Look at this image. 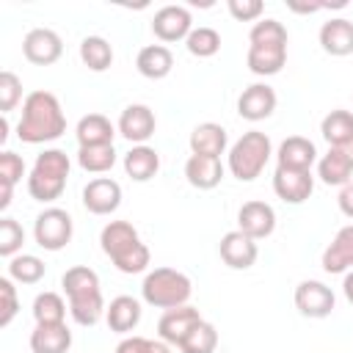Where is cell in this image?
Instances as JSON below:
<instances>
[{
	"label": "cell",
	"instance_id": "1",
	"mask_svg": "<svg viewBox=\"0 0 353 353\" xmlns=\"http://www.w3.org/2000/svg\"><path fill=\"white\" fill-rule=\"evenodd\" d=\"M66 132V116L52 91H30L22 102V119L17 121V138L22 143L58 141Z\"/></svg>",
	"mask_w": 353,
	"mask_h": 353
},
{
	"label": "cell",
	"instance_id": "2",
	"mask_svg": "<svg viewBox=\"0 0 353 353\" xmlns=\"http://www.w3.org/2000/svg\"><path fill=\"white\" fill-rule=\"evenodd\" d=\"M287 28L279 19H259L254 22L251 33H248V55L245 63L254 74L259 77H270L279 74L281 66L287 63Z\"/></svg>",
	"mask_w": 353,
	"mask_h": 353
},
{
	"label": "cell",
	"instance_id": "3",
	"mask_svg": "<svg viewBox=\"0 0 353 353\" xmlns=\"http://www.w3.org/2000/svg\"><path fill=\"white\" fill-rule=\"evenodd\" d=\"M61 287L69 298V314L77 325H97L105 314V298L99 287V276L88 265H74L61 276Z\"/></svg>",
	"mask_w": 353,
	"mask_h": 353
},
{
	"label": "cell",
	"instance_id": "4",
	"mask_svg": "<svg viewBox=\"0 0 353 353\" xmlns=\"http://www.w3.org/2000/svg\"><path fill=\"white\" fill-rule=\"evenodd\" d=\"M99 245L110 256V262L121 273H127V276L143 273L149 268L152 254H149L146 243L141 240L138 229L130 221H110V223H105L102 232H99Z\"/></svg>",
	"mask_w": 353,
	"mask_h": 353
},
{
	"label": "cell",
	"instance_id": "5",
	"mask_svg": "<svg viewBox=\"0 0 353 353\" xmlns=\"http://www.w3.org/2000/svg\"><path fill=\"white\" fill-rule=\"evenodd\" d=\"M69 154L61 152V149H44L30 174H28V193L30 199L41 201V204H50L55 199H61L63 188H66V179H69Z\"/></svg>",
	"mask_w": 353,
	"mask_h": 353
},
{
	"label": "cell",
	"instance_id": "6",
	"mask_svg": "<svg viewBox=\"0 0 353 353\" xmlns=\"http://www.w3.org/2000/svg\"><path fill=\"white\" fill-rule=\"evenodd\" d=\"M270 154H273L270 138H268L265 132H259V130H248V132H243V135L232 143L226 165H229V171H232L234 179H240V182H254V179L265 171Z\"/></svg>",
	"mask_w": 353,
	"mask_h": 353
},
{
	"label": "cell",
	"instance_id": "7",
	"mask_svg": "<svg viewBox=\"0 0 353 353\" xmlns=\"http://www.w3.org/2000/svg\"><path fill=\"white\" fill-rule=\"evenodd\" d=\"M193 284L190 279L176 268H154L146 273L141 284V295L154 309H176L190 301Z\"/></svg>",
	"mask_w": 353,
	"mask_h": 353
},
{
	"label": "cell",
	"instance_id": "8",
	"mask_svg": "<svg viewBox=\"0 0 353 353\" xmlns=\"http://www.w3.org/2000/svg\"><path fill=\"white\" fill-rule=\"evenodd\" d=\"M74 234V223H72V215L61 207H47L36 215L33 221V237H36V245H41L44 251H61L69 245Z\"/></svg>",
	"mask_w": 353,
	"mask_h": 353
},
{
	"label": "cell",
	"instance_id": "9",
	"mask_svg": "<svg viewBox=\"0 0 353 353\" xmlns=\"http://www.w3.org/2000/svg\"><path fill=\"white\" fill-rule=\"evenodd\" d=\"M334 306H336V298H334V290L328 284L306 279L295 287V309L303 317H312V320L328 317L334 312Z\"/></svg>",
	"mask_w": 353,
	"mask_h": 353
},
{
	"label": "cell",
	"instance_id": "10",
	"mask_svg": "<svg viewBox=\"0 0 353 353\" xmlns=\"http://www.w3.org/2000/svg\"><path fill=\"white\" fill-rule=\"evenodd\" d=\"M22 52L30 63L36 66H50L63 55V41L55 30L50 28H33L28 30V36L22 39Z\"/></svg>",
	"mask_w": 353,
	"mask_h": 353
},
{
	"label": "cell",
	"instance_id": "11",
	"mask_svg": "<svg viewBox=\"0 0 353 353\" xmlns=\"http://www.w3.org/2000/svg\"><path fill=\"white\" fill-rule=\"evenodd\" d=\"M237 229L243 234H248L251 240H265L276 229V210L268 201H259V199L245 201L237 210Z\"/></svg>",
	"mask_w": 353,
	"mask_h": 353
},
{
	"label": "cell",
	"instance_id": "12",
	"mask_svg": "<svg viewBox=\"0 0 353 353\" xmlns=\"http://www.w3.org/2000/svg\"><path fill=\"white\" fill-rule=\"evenodd\" d=\"M190 30H193V17L185 6H163L152 19V33L165 44L188 39Z\"/></svg>",
	"mask_w": 353,
	"mask_h": 353
},
{
	"label": "cell",
	"instance_id": "13",
	"mask_svg": "<svg viewBox=\"0 0 353 353\" xmlns=\"http://www.w3.org/2000/svg\"><path fill=\"white\" fill-rule=\"evenodd\" d=\"M121 204V185L110 176H97L83 188V207L91 215H110Z\"/></svg>",
	"mask_w": 353,
	"mask_h": 353
},
{
	"label": "cell",
	"instance_id": "14",
	"mask_svg": "<svg viewBox=\"0 0 353 353\" xmlns=\"http://www.w3.org/2000/svg\"><path fill=\"white\" fill-rule=\"evenodd\" d=\"M218 254L223 259V265H229L232 270H248L256 256H259V248H256V240H251L248 234H243L240 229H232L221 237L218 243Z\"/></svg>",
	"mask_w": 353,
	"mask_h": 353
},
{
	"label": "cell",
	"instance_id": "15",
	"mask_svg": "<svg viewBox=\"0 0 353 353\" xmlns=\"http://www.w3.org/2000/svg\"><path fill=\"white\" fill-rule=\"evenodd\" d=\"M154 127H157V119H154V110L149 105H127L119 116V135H124L130 143L141 146L146 143L152 135H154Z\"/></svg>",
	"mask_w": 353,
	"mask_h": 353
},
{
	"label": "cell",
	"instance_id": "16",
	"mask_svg": "<svg viewBox=\"0 0 353 353\" xmlns=\"http://www.w3.org/2000/svg\"><path fill=\"white\" fill-rule=\"evenodd\" d=\"M273 190L287 204H303L314 190V176H312V171H290V168L276 165Z\"/></svg>",
	"mask_w": 353,
	"mask_h": 353
},
{
	"label": "cell",
	"instance_id": "17",
	"mask_svg": "<svg viewBox=\"0 0 353 353\" xmlns=\"http://www.w3.org/2000/svg\"><path fill=\"white\" fill-rule=\"evenodd\" d=\"M196 323H201V314H199V309H193L188 303L185 306H176V309H165L163 317L157 320V334H160L163 342L179 347L182 339L190 334V328Z\"/></svg>",
	"mask_w": 353,
	"mask_h": 353
},
{
	"label": "cell",
	"instance_id": "18",
	"mask_svg": "<svg viewBox=\"0 0 353 353\" xmlns=\"http://www.w3.org/2000/svg\"><path fill=\"white\" fill-rule=\"evenodd\" d=\"M276 102L279 97L268 83H254L237 97V113L248 121H262L276 110Z\"/></svg>",
	"mask_w": 353,
	"mask_h": 353
},
{
	"label": "cell",
	"instance_id": "19",
	"mask_svg": "<svg viewBox=\"0 0 353 353\" xmlns=\"http://www.w3.org/2000/svg\"><path fill=\"white\" fill-rule=\"evenodd\" d=\"M279 168H290V171H312V165L317 163V149L309 138L303 135H290L279 143L276 152Z\"/></svg>",
	"mask_w": 353,
	"mask_h": 353
},
{
	"label": "cell",
	"instance_id": "20",
	"mask_svg": "<svg viewBox=\"0 0 353 353\" xmlns=\"http://www.w3.org/2000/svg\"><path fill=\"white\" fill-rule=\"evenodd\" d=\"M323 270L325 273H347L353 270V223L342 226L336 237L323 251Z\"/></svg>",
	"mask_w": 353,
	"mask_h": 353
},
{
	"label": "cell",
	"instance_id": "21",
	"mask_svg": "<svg viewBox=\"0 0 353 353\" xmlns=\"http://www.w3.org/2000/svg\"><path fill=\"white\" fill-rule=\"evenodd\" d=\"M185 179L199 190H212L223 179V163L221 157L210 154H190L185 163Z\"/></svg>",
	"mask_w": 353,
	"mask_h": 353
},
{
	"label": "cell",
	"instance_id": "22",
	"mask_svg": "<svg viewBox=\"0 0 353 353\" xmlns=\"http://www.w3.org/2000/svg\"><path fill=\"white\" fill-rule=\"evenodd\" d=\"M72 347V331L66 323H36L30 331L33 353H66Z\"/></svg>",
	"mask_w": 353,
	"mask_h": 353
},
{
	"label": "cell",
	"instance_id": "23",
	"mask_svg": "<svg viewBox=\"0 0 353 353\" xmlns=\"http://www.w3.org/2000/svg\"><path fill=\"white\" fill-rule=\"evenodd\" d=\"M320 47L334 55V58H345L353 52V22L334 17L328 22H323L320 28Z\"/></svg>",
	"mask_w": 353,
	"mask_h": 353
},
{
	"label": "cell",
	"instance_id": "24",
	"mask_svg": "<svg viewBox=\"0 0 353 353\" xmlns=\"http://www.w3.org/2000/svg\"><path fill=\"white\" fill-rule=\"evenodd\" d=\"M317 176L325 185H347L353 179V160L342 146H331L320 160H317Z\"/></svg>",
	"mask_w": 353,
	"mask_h": 353
},
{
	"label": "cell",
	"instance_id": "25",
	"mask_svg": "<svg viewBox=\"0 0 353 353\" xmlns=\"http://www.w3.org/2000/svg\"><path fill=\"white\" fill-rule=\"evenodd\" d=\"M135 69L146 80H163L174 69V55L165 44H146V47H141V52L135 58Z\"/></svg>",
	"mask_w": 353,
	"mask_h": 353
},
{
	"label": "cell",
	"instance_id": "26",
	"mask_svg": "<svg viewBox=\"0 0 353 353\" xmlns=\"http://www.w3.org/2000/svg\"><path fill=\"white\" fill-rule=\"evenodd\" d=\"M226 146H229V135L215 121H204V124L193 127V132H190V154L221 157L226 152Z\"/></svg>",
	"mask_w": 353,
	"mask_h": 353
},
{
	"label": "cell",
	"instance_id": "27",
	"mask_svg": "<svg viewBox=\"0 0 353 353\" xmlns=\"http://www.w3.org/2000/svg\"><path fill=\"white\" fill-rule=\"evenodd\" d=\"M141 303L132 298V295H119L110 301V306L105 309V320H108V328L116 331V334H130L135 331V325L141 323Z\"/></svg>",
	"mask_w": 353,
	"mask_h": 353
},
{
	"label": "cell",
	"instance_id": "28",
	"mask_svg": "<svg viewBox=\"0 0 353 353\" xmlns=\"http://www.w3.org/2000/svg\"><path fill=\"white\" fill-rule=\"evenodd\" d=\"M74 135H77V143H80V146H102V143H113L116 127H113V121H110L108 116H102V113H88V116H83V119L77 121Z\"/></svg>",
	"mask_w": 353,
	"mask_h": 353
},
{
	"label": "cell",
	"instance_id": "29",
	"mask_svg": "<svg viewBox=\"0 0 353 353\" xmlns=\"http://www.w3.org/2000/svg\"><path fill=\"white\" fill-rule=\"evenodd\" d=\"M124 171L130 179L135 182H149L157 171H160V154L157 149L141 143V146H132L127 154H124Z\"/></svg>",
	"mask_w": 353,
	"mask_h": 353
},
{
	"label": "cell",
	"instance_id": "30",
	"mask_svg": "<svg viewBox=\"0 0 353 353\" xmlns=\"http://www.w3.org/2000/svg\"><path fill=\"white\" fill-rule=\"evenodd\" d=\"M320 132L328 141V146H347L353 141V113L350 110H331L320 121Z\"/></svg>",
	"mask_w": 353,
	"mask_h": 353
},
{
	"label": "cell",
	"instance_id": "31",
	"mask_svg": "<svg viewBox=\"0 0 353 353\" xmlns=\"http://www.w3.org/2000/svg\"><path fill=\"white\" fill-rule=\"evenodd\" d=\"M80 61L91 69V72H105L113 63V47L108 39L102 36H85L80 41Z\"/></svg>",
	"mask_w": 353,
	"mask_h": 353
},
{
	"label": "cell",
	"instance_id": "32",
	"mask_svg": "<svg viewBox=\"0 0 353 353\" xmlns=\"http://www.w3.org/2000/svg\"><path fill=\"white\" fill-rule=\"evenodd\" d=\"M77 163L83 171L88 174H105L116 165V149L113 143H102V146H80L77 149Z\"/></svg>",
	"mask_w": 353,
	"mask_h": 353
},
{
	"label": "cell",
	"instance_id": "33",
	"mask_svg": "<svg viewBox=\"0 0 353 353\" xmlns=\"http://www.w3.org/2000/svg\"><path fill=\"white\" fill-rule=\"evenodd\" d=\"M44 262L36 254H17L8 259V279L19 284H39L44 279Z\"/></svg>",
	"mask_w": 353,
	"mask_h": 353
},
{
	"label": "cell",
	"instance_id": "34",
	"mask_svg": "<svg viewBox=\"0 0 353 353\" xmlns=\"http://www.w3.org/2000/svg\"><path fill=\"white\" fill-rule=\"evenodd\" d=\"M215 347H218V331H215V325L207 323V320L196 323V325L190 328V334H188V336L182 339V345H179L182 353H215Z\"/></svg>",
	"mask_w": 353,
	"mask_h": 353
},
{
	"label": "cell",
	"instance_id": "35",
	"mask_svg": "<svg viewBox=\"0 0 353 353\" xmlns=\"http://www.w3.org/2000/svg\"><path fill=\"white\" fill-rule=\"evenodd\" d=\"M185 47L190 55L196 58H212L218 50H221V33L215 28H207V25H199L190 30V36L185 39Z\"/></svg>",
	"mask_w": 353,
	"mask_h": 353
},
{
	"label": "cell",
	"instance_id": "36",
	"mask_svg": "<svg viewBox=\"0 0 353 353\" xmlns=\"http://www.w3.org/2000/svg\"><path fill=\"white\" fill-rule=\"evenodd\" d=\"M66 317V303L58 292H39L33 298V320L36 323H63Z\"/></svg>",
	"mask_w": 353,
	"mask_h": 353
},
{
	"label": "cell",
	"instance_id": "37",
	"mask_svg": "<svg viewBox=\"0 0 353 353\" xmlns=\"http://www.w3.org/2000/svg\"><path fill=\"white\" fill-rule=\"evenodd\" d=\"M22 243H25V229H22V223H17L14 218H0V254L3 256H17V251L22 248Z\"/></svg>",
	"mask_w": 353,
	"mask_h": 353
},
{
	"label": "cell",
	"instance_id": "38",
	"mask_svg": "<svg viewBox=\"0 0 353 353\" xmlns=\"http://www.w3.org/2000/svg\"><path fill=\"white\" fill-rule=\"evenodd\" d=\"M22 99V80L14 72H0V110L3 116H8Z\"/></svg>",
	"mask_w": 353,
	"mask_h": 353
},
{
	"label": "cell",
	"instance_id": "39",
	"mask_svg": "<svg viewBox=\"0 0 353 353\" xmlns=\"http://www.w3.org/2000/svg\"><path fill=\"white\" fill-rule=\"evenodd\" d=\"M17 312H19V298H17L14 279L3 276L0 279V328L11 325V320L17 317Z\"/></svg>",
	"mask_w": 353,
	"mask_h": 353
},
{
	"label": "cell",
	"instance_id": "40",
	"mask_svg": "<svg viewBox=\"0 0 353 353\" xmlns=\"http://www.w3.org/2000/svg\"><path fill=\"white\" fill-rule=\"evenodd\" d=\"M116 353H171V345L163 339H146V336H124L116 345Z\"/></svg>",
	"mask_w": 353,
	"mask_h": 353
},
{
	"label": "cell",
	"instance_id": "41",
	"mask_svg": "<svg viewBox=\"0 0 353 353\" xmlns=\"http://www.w3.org/2000/svg\"><path fill=\"white\" fill-rule=\"evenodd\" d=\"M22 176H25V160H22L17 152L3 149V152H0V179L17 185Z\"/></svg>",
	"mask_w": 353,
	"mask_h": 353
},
{
	"label": "cell",
	"instance_id": "42",
	"mask_svg": "<svg viewBox=\"0 0 353 353\" xmlns=\"http://www.w3.org/2000/svg\"><path fill=\"white\" fill-rule=\"evenodd\" d=\"M226 8H229V14H232L237 22H254V19H259L262 11H265L262 0H229Z\"/></svg>",
	"mask_w": 353,
	"mask_h": 353
},
{
	"label": "cell",
	"instance_id": "43",
	"mask_svg": "<svg viewBox=\"0 0 353 353\" xmlns=\"http://www.w3.org/2000/svg\"><path fill=\"white\" fill-rule=\"evenodd\" d=\"M339 210H342V215H347V218H353V179L347 182V185H342V190H339Z\"/></svg>",
	"mask_w": 353,
	"mask_h": 353
},
{
	"label": "cell",
	"instance_id": "44",
	"mask_svg": "<svg viewBox=\"0 0 353 353\" xmlns=\"http://www.w3.org/2000/svg\"><path fill=\"white\" fill-rule=\"evenodd\" d=\"M11 196H14V185L6 182V179H0V210H8Z\"/></svg>",
	"mask_w": 353,
	"mask_h": 353
},
{
	"label": "cell",
	"instance_id": "45",
	"mask_svg": "<svg viewBox=\"0 0 353 353\" xmlns=\"http://www.w3.org/2000/svg\"><path fill=\"white\" fill-rule=\"evenodd\" d=\"M342 292H345L347 303L353 306V270H347V273H345V281H342Z\"/></svg>",
	"mask_w": 353,
	"mask_h": 353
},
{
	"label": "cell",
	"instance_id": "46",
	"mask_svg": "<svg viewBox=\"0 0 353 353\" xmlns=\"http://www.w3.org/2000/svg\"><path fill=\"white\" fill-rule=\"evenodd\" d=\"M6 138H8V119L3 116V119H0V141L6 143Z\"/></svg>",
	"mask_w": 353,
	"mask_h": 353
},
{
	"label": "cell",
	"instance_id": "47",
	"mask_svg": "<svg viewBox=\"0 0 353 353\" xmlns=\"http://www.w3.org/2000/svg\"><path fill=\"white\" fill-rule=\"evenodd\" d=\"M342 149H345V152H347V157H350V160H353V141H350V143H347V146H342Z\"/></svg>",
	"mask_w": 353,
	"mask_h": 353
}]
</instances>
